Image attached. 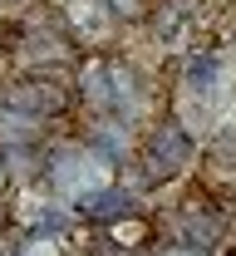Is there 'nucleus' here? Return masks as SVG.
<instances>
[{
	"label": "nucleus",
	"instance_id": "2",
	"mask_svg": "<svg viewBox=\"0 0 236 256\" xmlns=\"http://www.w3.org/2000/svg\"><path fill=\"white\" fill-rule=\"evenodd\" d=\"M5 108H20L30 118H54V114L69 108V89L54 84L49 74H30V79H15L5 89Z\"/></svg>",
	"mask_w": 236,
	"mask_h": 256
},
{
	"label": "nucleus",
	"instance_id": "11",
	"mask_svg": "<svg viewBox=\"0 0 236 256\" xmlns=\"http://www.w3.org/2000/svg\"><path fill=\"white\" fill-rule=\"evenodd\" d=\"M10 40H15V30H10V25H0V50H10Z\"/></svg>",
	"mask_w": 236,
	"mask_h": 256
},
{
	"label": "nucleus",
	"instance_id": "6",
	"mask_svg": "<svg viewBox=\"0 0 236 256\" xmlns=\"http://www.w3.org/2000/svg\"><path fill=\"white\" fill-rule=\"evenodd\" d=\"M69 50H74V40H59V34H25L20 40V54L34 64H69L74 60Z\"/></svg>",
	"mask_w": 236,
	"mask_h": 256
},
{
	"label": "nucleus",
	"instance_id": "10",
	"mask_svg": "<svg viewBox=\"0 0 236 256\" xmlns=\"http://www.w3.org/2000/svg\"><path fill=\"white\" fill-rule=\"evenodd\" d=\"M5 168H10V153L0 148V192H5V182H10V172H5Z\"/></svg>",
	"mask_w": 236,
	"mask_h": 256
},
{
	"label": "nucleus",
	"instance_id": "3",
	"mask_svg": "<svg viewBox=\"0 0 236 256\" xmlns=\"http://www.w3.org/2000/svg\"><path fill=\"white\" fill-rule=\"evenodd\" d=\"M74 212L79 217H89V222H118V217H133L138 212V202H133V192H123V188H99V192H84V197H74Z\"/></svg>",
	"mask_w": 236,
	"mask_h": 256
},
{
	"label": "nucleus",
	"instance_id": "8",
	"mask_svg": "<svg viewBox=\"0 0 236 256\" xmlns=\"http://www.w3.org/2000/svg\"><path fill=\"white\" fill-rule=\"evenodd\" d=\"M108 5V15L118 20V25H138V20H148V10H153V0H103Z\"/></svg>",
	"mask_w": 236,
	"mask_h": 256
},
{
	"label": "nucleus",
	"instance_id": "4",
	"mask_svg": "<svg viewBox=\"0 0 236 256\" xmlns=\"http://www.w3.org/2000/svg\"><path fill=\"white\" fill-rule=\"evenodd\" d=\"M69 20H74V40H79V44H99L103 34L118 25L103 0H74V5H69Z\"/></svg>",
	"mask_w": 236,
	"mask_h": 256
},
{
	"label": "nucleus",
	"instance_id": "5",
	"mask_svg": "<svg viewBox=\"0 0 236 256\" xmlns=\"http://www.w3.org/2000/svg\"><path fill=\"white\" fill-rule=\"evenodd\" d=\"M39 133H44V118H30V114L0 104V148H5V153H15V148H34Z\"/></svg>",
	"mask_w": 236,
	"mask_h": 256
},
{
	"label": "nucleus",
	"instance_id": "7",
	"mask_svg": "<svg viewBox=\"0 0 236 256\" xmlns=\"http://www.w3.org/2000/svg\"><path fill=\"white\" fill-rule=\"evenodd\" d=\"M148 232H153V226L143 222V217H118V222H108V242H113V246H123V252H133V246H143V242H148Z\"/></svg>",
	"mask_w": 236,
	"mask_h": 256
},
{
	"label": "nucleus",
	"instance_id": "9",
	"mask_svg": "<svg viewBox=\"0 0 236 256\" xmlns=\"http://www.w3.org/2000/svg\"><path fill=\"white\" fill-rule=\"evenodd\" d=\"M20 256H59V246H54L49 236H34V242H30V246H25Z\"/></svg>",
	"mask_w": 236,
	"mask_h": 256
},
{
	"label": "nucleus",
	"instance_id": "1",
	"mask_svg": "<svg viewBox=\"0 0 236 256\" xmlns=\"http://www.w3.org/2000/svg\"><path fill=\"white\" fill-rule=\"evenodd\" d=\"M138 162H143V178H148V182H158V188H163V182H177V178L197 162V133L182 124V118H163V124L148 128Z\"/></svg>",
	"mask_w": 236,
	"mask_h": 256
}]
</instances>
